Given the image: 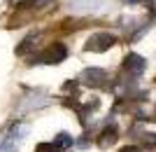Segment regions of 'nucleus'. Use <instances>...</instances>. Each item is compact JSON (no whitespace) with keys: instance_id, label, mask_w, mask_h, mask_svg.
<instances>
[{"instance_id":"nucleus-1","label":"nucleus","mask_w":156,"mask_h":152,"mask_svg":"<svg viewBox=\"0 0 156 152\" xmlns=\"http://www.w3.org/2000/svg\"><path fill=\"white\" fill-rule=\"evenodd\" d=\"M117 45V35H112V33H96L91 35V38L86 40V45L84 49L86 52H107L110 47Z\"/></svg>"},{"instance_id":"nucleus-2","label":"nucleus","mask_w":156,"mask_h":152,"mask_svg":"<svg viewBox=\"0 0 156 152\" xmlns=\"http://www.w3.org/2000/svg\"><path fill=\"white\" fill-rule=\"evenodd\" d=\"M68 56V49H65V45H61V42H56V45L47 47L42 54H37V56H33V63H61V61Z\"/></svg>"},{"instance_id":"nucleus-3","label":"nucleus","mask_w":156,"mask_h":152,"mask_svg":"<svg viewBox=\"0 0 156 152\" xmlns=\"http://www.w3.org/2000/svg\"><path fill=\"white\" fill-rule=\"evenodd\" d=\"M124 68H126V73L140 77V75L144 73V68H147V61H144L140 54H128L124 59Z\"/></svg>"},{"instance_id":"nucleus-4","label":"nucleus","mask_w":156,"mask_h":152,"mask_svg":"<svg viewBox=\"0 0 156 152\" xmlns=\"http://www.w3.org/2000/svg\"><path fill=\"white\" fill-rule=\"evenodd\" d=\"M82 80H84V84H103V82H107V73L105 70H100V68H89V70H84L82 73Z\"/></svg>"},{"instance_id":"nucleus-5","label":"nucleus","mask_w":156,"mask_h":152,"mask_svg":"<svg viewBox=\"0 0 156 152\" xmlns=\"http://www.w3.org/2000/svg\"><path fill=\"white\" fill-rule=\"evenodd\" d=\"M117 143V129L114 126H110V129H105L103 133H100V140H98V145L100 147H110Z\"/></svg>"},{"instance_id":"nucleus-6","label":"nucleus","mask_w":156,"mask_h":152,"mask_svg":"<svg viewBox=\"0 0 156 152\" xmlns=\"http://www.w3.org/2000/svg\"><path fill=\"white\" fill-rule=\"evenodd\" d=\"M72 143H75V138H72L70 133H65V131H61L56 138H54V145H56V150L58 152H63V150H68V147H72Z\"/></svg>"},{"instance_id":"nucleus-7","label":"nucleus","mask_w":156,"mask_h":152,"mask_svg":"<svg viewBox=\"0 0 156 152\" xmlns=\"http://www.w3.org/2000/svg\"><path fill=\"white\" fill-rule=\"evenodd\" d=\"M35 40H37V35H28V38L23 40V42H21V47L16 49V54H21V56H23V54H26L28 49L33 47V42H35Z\"/></svg>"},{"instance_id":"nucleus-8","label":"nucleus","mask_w":156,"mask_h":152,"mask_svg":"<svg viewBox=\"0 0 156 152\" xmlns=\"http://www.w3.org/2000/svg\"><path fill=\"white\" fill-rule=\"evenodd\" d=\"M142 145L147 147V150H154L156 147V133H144L142 136Z\"/></svg>"},{"instance_id":"nucleus-9","label":"nucleus","mask_w":156,"mask_h":152,"mask_svg":"<svg viewBox=\"0 0 156 152\" xmlns=\"http://www.w3.org/2000/svg\"><path fill=\"white\" fill-rule=\"evenodd\" d=\"M35 152H58V150H56L54 143H40V145L35 147Z\"/></svg>"},{"instance_id":"nucleus-10","label":"nucleus","mask_w":156,"mask_h":152,"mask_svg":"<svg viewBox=\"0 0 156 152\" xmlns=\"http://www.w3.org/2000/svg\"><path fill=\"white\" fill-rule=\"evenodd\" d=\"M119 152H142L140 147H135V145H126V147H121Z\"/></svg>"},{"instance_id":"nucleus-11","label":"nucleus","mask_w":156,"mask_h":152,"mask_svg":"<svg viewBox=\"0 0 156 152\" xmlns=\"http://www.w3.org/2000/svg\"><path fill=\"white\" fill-rule=\"evenodd\" d=\"M42 2H49V0H28V2H23V5H42Z\"/></svg>"},{"instance_id":"nucleus-12","label":"nucleus","mask_w":156,"mask_h":152,"mask_svg":"<svg viewBox=\"0 0 156 152\" xmlns=\"http://www.w3.org/2000/svg\"><path fill=\"white\" fill-rule=\"evenodd\" d=\"M147 2H149V5H151V9L156 12V0H147Z\"/></svg>"},{"instance_id":"nucleus-13","label":"nucleus","mask_w":156,"mask_h":152,"mask_svg":"<svg viewBox=\"0 0 156 152\" xmlns=\"http://www.w3.org/2000/svg\"><path fill=\"white\" fill-rule=\"evenodd\" d=\"M126 2H128V5H135V2H140V0H126Z\"/></svg>"}]
</instances>
